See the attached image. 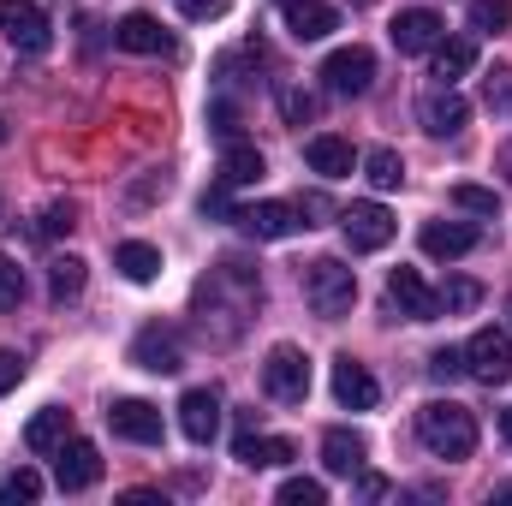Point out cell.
<instances>
[{
	"label": "cell",
	"mask_w": 512,
	"mask_h": 506,
	"mask_svg": "<svg viewBox=\"0 0 512 506\" xmlns=\"http://www.w3.org/2000/svg\"><path fill=\"white\" fill-rule=\"evenodd\" d=\"M417 441L435 453V459H471L477 453V417L453 399H429L417 411Z\"/></svg>",
	"instance_id": "cell-1"
},
{
	"label": "cell",
	"mask_w": 512,
	"mask_h": 506,
	"mask_svg": "<svg viewBox=\"0 0 512 506\" xmlns=\"http://www.w3.org/2000/svg\"><path fill=\"white\" fill-rule=\"evenodd\" d=\"M304 298H310V310H316L322 322H340V316L358 304V274H352L340 256H316V262L304 268Z\"/></svg>",
	"instance_id": "cell-2"
},
{
	"label": "cell",
	"mask_w": 512,
	"mask_h": 506,
	"mask_svg": "<svg viewBox=\"0 0 512 506\" xmlns=\"http://www.w3.org/2000/svg\"><path fill=\"white\" fill-rule=\"evenodd\" d=\"M0 36L18 48V54H48L54 48V24L36 0H0Z\"/></svg>",
	"instance_id": "cell-3"
},
{
	"label": "cell",
	"mask_w": 512,
	"mask_h": 506,
	"mask_svg": "<svg viewBox=\"0 0 512 506\" xmlns=\"http://www.w3.org/2000/svg\"><path fill=\"white\" fill-rule=\"evenodd\" d=\"M465 370L483 381V387H507L512 381V334L477 328V334L465 340Z\"/></svg>",
	"instance_id": "cell-4"
},
{
	"label": "cell",
	"mask_w": 512,
	"mask_h": 506,
	"mask_svg": "<svg viewBox=\"0 0 512 506\" xmlns=\"http://www.w3.org/2000/svg\"><path fill=\"white\" fill-rule=\"evenodd\" d=\"M262 387H268V399H280V405H304V399H310V358H304L298 346H274L268 364H262Z\"/></svg>",
	"instance_id": "cell-5"
},
{
	"label": "cell",
	"mask_w": 512,
	"mask_h": 506,
	"mask_svg": "<svg viewBox=\"0 0 512 506\" xmlns=\"http://www.w3.org/2000/svg\"><path fill=\"white\" fill-rule=\"evenodd\" d=\"M322 84H328L334 96H364V90L376 84V54H370V48H334V54L322 60Z\"/></svg>",
	"instance_id": "cell-6"
},
{
	"label": "cell",
	"mask_w": 512,
	"mask_h": 506,
	"mask_svg": "<svg viewBox=\"0 0 512 506\" xmlns=\"http://www.w3.org/2000/svg\"><path fill=\"white\" fill-rule=\"evenodd\" d=\"M340 233H346L352 251H387L393 233H399V221L387 215L382 203H352V209L340 215Z\"/></svg>",
	"instance_id": "cell-7"
},
{
	"label": "cell",
	"mask_w": 512,
	"mask_h": 506,
	"mask_svg": "<svg viewBox=\"0 0 512 506\" xmlns=\"http://www.w3.org/2000/svg\"><path fill=\"white\" fill-rule=\"evenodd\" d=\"M387 304L405 316V322H435L441 316V298L429 292V280L417 268H393L387 274Z\"/></svg>",
	"instance_id": "cell-8"
},
{
	"label": "cell",
	"mask_w": 512,
	"mask_h": 506,
	"mask_svg": "<svg viewBox=\"0 0 512 506\" xmlns=\"http://www.w3.org/2000/svg\"><path fill=\"white\" fill-rule=\"evenodd\" d=\"M131 364H137V370H149V376H179V370H185L179 334H173V328H161V322H149V328L131 340Z\"/></svg>",
	"instance_id": "cell-9"
},
{
	"label": "cell",
	"mask_w": 512,
	"mask_h": 506,
	"mask_svg": "<svg viewBox=\"0 0 512 506\" xmlns=\"http://www.w3.org/2000/svg\"><path fill=\"white\" fill-rule=\"evenodd\" d=\"M54 483H60L66 495H84V489H96V483H102V453H96L90 441L66 435V447L54 453Z\"/></svg>",
	"instance_id": "cell-10"
},
{
	"label": "cell",
	"mask_w": 512,
	"mask_h": 506,
	"mask_svg": "<svg viewBox=\"0 0 512 506\" xmlns=\"http://www.w3.org/2000/svg\"><path fill=\"white\" fill-rule=\"evenodd\" d=\"M417 120L429 137H459V131L471 126V102L453 90V84H441V90H429L423 102H417Z\"/></svg>",
	"instance_id": "cell-11"
},
{
	"label": "cell",
	"mask_w": 512,
	"mask_h": 506,
	"mask_svg": "<svg viewBox=\"0 0 512 506\" xmlns=\"http://www.w3.org/2000/svg\"><path fill=\"white\" fill-rule=\"evenodd\" d=\"M108 429L120 441H137V447H161V411L149 399H114L108 405Z\"/></svg>",
	"instance_id": "cell-12"
},
{
	"label": "cell",
	"mask_w": 512,
	"mask_h": 506,
	"mask_svg": "<svg viewBox=\"0 0 512 506\" xmlns=\"http://www.w3.org/2000/svg\"><path fill=\"white\" fill-rule=\"evenodd\" d=\"M179 429H185V441L209 447V441L221 435V393H215V387H191V393L179 399Z\"/></svg>",
	"instance_id": "cell-13"
},
{
	"label": "cell",
	"mask_w": 512,
	"mask_h": 506,
	"mask_svg": "<svg viewBox=\"0 0 512 506\" xmlns=\"http://www.w3.org/2000/svg\"><path fill=\"white\" fill-rule=\"evenodd\" d=\"M233 221H239V233H251V239H292V233L304 227L298 203H251V209H233Z\"/></svg>",
	"instance_id": "cell-14"
},
{
	"label": "cell",
	"mask_w": 512,
	"mask_h": 506,
	"mask_svg": "<svg viewBox=\"0 0 512 506\" xmlns=\"http://www.w3.org/2000/svg\"><path fill=\"white\" fill-rule=\"evenodd\" d=\"M334 399L346 411H376L382 405V387H376V376L358 358H334Z\"/></svg>",
	"instance_id": "cell-15"
},
{
	"label": "cell",
	"mask_w": 512,
	"mask_h": 506,
	"mask_svg": "<svg viewBox=\"0 0 512 506\" xmlns=\"http://www.w3.org/2000/svg\"><path fill=\"white\" fill-rule=\"evenodd\" d=\"M441 12H429V6H411V12H399L393 18V48L399 54H429L435 42H441Z\"/></svg>",
	"instance_id": "cell-16"
},
{
	"label": "cell",
	"mask_w": 512,
	"mask_h": 506,
	"mask_svg": "<svg viewBox=\"0 0 512 506\" xmlns=\"http://www.w3.org/2000/svg\"><path fill=\"white\" fill-rule=\"evenodd\" d=\"M286 30H292V42H322L340 30V12L328 0H286Z\"/></svg>",
	"instance_id": "cell-17"
},
{
	"label": "cell",
	"mask_w": 512,
	"mask_h": 506,
	"mask_svg": "<svg viewBox=\"0 0 512 506\" xmlns=\"http://www.w3.org/2000/svg\"><path fill=\"white\" fill-rule=\"evenodd\" d=\"M417 245H423V256H435V262H453V256L477 251V227L471 221H429L417 233Z\"/></svg>",
	"instance_id": "cell-18"
},
{
	"label": "cell",
	"mask_w": 512,
	"mask_h": 506,
	"mask_svg": "<svg viewBox=\"0 0 512 506\" xmlns=\"http://www.w3.org/2000/svg\"><path fill=\"white\" fill-rule=\"evenodd\" d=\"M233 459H239V465H251V471H274V465L298 459V447H292V441H280V435H256L251 423H239V447H233Z\"/></svg>",
	"instance_id": "cell-19"
},
{
	"label": "cell",
	"mask_w": 512,
	"mask_h": 506,
	"mask_svg": "<svg viewBox=\"0 0 512 506\" xmlns=\"http://www.w3.org/2000/svg\"><path fill=\"white\" fill-rule=\"evenodd\" d=\"M304 161H310V173H322V179H346V173L358 167L352 143H346V137H334V131L310 137V143H304Z\"/></svg>",
	"instance_id": "cell-20"
},
{
	"label": "cell",
	"mask_w": 512,
	"mask_h": 506,
	"mask_svg": "<svg viewBox=\"0 0 512 506\" xmlns=\"http://www.w3.org/2000/svg\"><path fill=\"white\" fill-rule=\"evenodd\" d=\"M114 42H120L126 54H173V36H167L149 12H131V18H120V24H114Z\"/></svg>",
	"instance_id": "cell-21"
},
{
	"label": "cell",
	"mask_w": 512,
	"mask_h": 506,
	"mask_svg": "<svg viewBox=\"0 0 512 506\" xmlns=\"http://www.w3.org/2000/svg\"><path fill=\"white\" fill-rule=\"evenodd\" d=\"M322 465L334 477H358L364 471V435L358 429H328L322 435Z\"/></svg>",
	"instance_id": "cell-22"
},
{
	"label": "cell",
	"mask_w": 512,
	"mask_h": 506,
	"mask_svg": "<svg viewBox=\"0 0 512 506\" xmlns=\"http://www.w3.org/2000/svg\"><path fill=\"white\" fill-rule=\"evenodd\" d=\"M66 435H72V411L48 405V411H36V417H30L24 447H30V453H60V447H66Z\"/></svg>",
	"instance_id": "cell-23"
},
{
	"label": "cell",
	"mask_w": 512,
	"mask_h": 506,
	"mask_svg": "<svg viewBox=\"0 0 512 506\" xmlns=\"http://www.w3.org/2000/svg\"><path fill=\"white\" fill-rule=\"evenodd\" d=\"M262 173H268V161H262L256 143H227V149H221V167H215L221 185H256Z\"/></svg>",
	"instance_id": "cell-24"
},
{
	"label": "cell",
	"mask_w": 512,
	"mask_h": 506,
	"mask_svg": "<svg viewBox=\"0 0 512 506\" xmlns=\"http://www.w3.org/2000/svg\"><path fill=\"white\" fill-rule=\"evenodd\" d=\"M429 54H435V78H441V84H459V78L477 66V42H471V36H441Z\"/></svg>",
	"instance_id": "cell-25"
},
{
	"label": "cell",
	"mask_w": 512,
	"mask_h": 506,
	"mask_svg": "<svg viewBox=\"0 0 512 506\" xmlns=\"http://www.w3.org/2000/svg\"><path fill=\"white\" fill-rule=\"evenodd\" d=\"M114 268L126 274L131 286H149V280L161 274V251H155V245H143V239H131V245L114 251Z\"/></svg>",
	"instance_id": "cell-26"
},
{
	"label": "cell",
	"mask_w": 512,
	"mask_h": 506,
	"mask_svg": "<svg viewBox=\"0 0 512 506\" xmlns=\"http://www.w3.org/2000/svg\"><path fill=\"white\" fill-rule=\"evenodd\" d=\"M84 280H90L84 256H54V262H48V298H54V304L78 298V292H84Z\"/></svg>",
	"instance_id": "cell-27"
},
{
	"label": "cell",
	"mask_w": 512,
	"mask_h": 506,
	"mask_svg": "<svg viewBox=\"0 0 512 506\" xmlns=\"http://www.w3.org/2000/svg\"><path fill=\"white\" fill-rule=\"evenodd\" d=\"M364 179H370L376 191H399V185H405V161H399V149H370V155H364Z\"/></svg>",
	"instance_id": "cell-28"
},
{
	"label": "cell",
	"mask_w": 512,
	"mask_h": 506,
	"mask_svg": "<svg viewBox=\"0 0 512 506\" xmlns=\"http://www.w3.org/2000/svg\"><path fill=\"white\" fill-rule=\"evenodd\" d=\"M36 495H42V477H36L30 465H18V471H6V477H0V501H6V506H30Z\"/></svg>",
	"instance_id": "cell-29"
},
{
	"label": "cell",
	"mask_w": 512,
	"mask_h": 506,
	"mask_svg": "<svg viewBox=\"0 0 512 506\" xmlns=\"http://www.w3.org/2000/svg\"><path fill=\"white\" fill-rule=\"evenodd\" d=\"M435 298H441V310H447V316H465V310H477V304H483V286L459 274V280H447Z\"/></svg>",
	"instance_id": "cell-30"
},
{
	"label": "cell",
	"mask_w": 512,
	"mask_h": 506,
	"mask_svg": "<svg viewBox=\"0 0 512 506\" xmlns=\"http://www.w3.org/2000/svg\"><path fill=\"white\" fill-rule=\"evenodd\" d=\"M507 24H512V0H471V30L495 36V30H507Z\"/></svg>",
	"instance_id": "cell-31"
},
{
	"label": "cell",
	"mask_w": 512,
	"mask_h": 506,
	"mask_svg": "<svg viewBox=\"0 0 512 506\" xmlns=\"http://www.w3.org/2000/svg\"><path fill=\"white\" fill-rule=\"evenodd\" d=\"M453 209H465V215H501V197L489 185H453Z\"/></svg>",
	"instance_id": "cell-32"
},
{
	"label": "cell",
	"mask_w": 512,
	"mask_h": 506,
	"mask_svg": "<svg viewBox=\"0 0 512 506\" xmlns=\"http://www.w3.org/2000/svg\"><path fill=\"white\" fill-rule=\"evenodd\" d=\"M322 501H328V489L316 477H286L280 483V506H322Z\"/></svg>",
	"instance_id": "cell-33"
},
{
	"label": "cell",
	"mask_w": 512,
	"mask_h": 506,
	"mask_svg": "<svg viewBox=\"0 0 512 506\" xmlns=\"http://www.w3.org/2000/svg\"><path fill=\"white\" fill-rule=\"evenodd\" d=\"M483 102H489V114H512V66H495L483 78Z\"/></svg>",
	"instance_id": "cell-34"
},
{
	"label": "cell",
	"mask_w": 512,
	"mask_h": 506,
	"mask_svg": "<svg viewBox=\"0 0 512 506\" xmlns=\"http://www.w3.org/2000/svg\"><path fill=\"white\" fill-rule=\"evenodd\" d=\"M24 292H30V286H24V268H18L12 256H0V310H18Z\"/></svg>",
	"instance_id": "cell-35"
},
{
	"label": "cell",
	"mask_w": 512,
	"mask_h": 506,
	"mask_svg": "<svg viewBox=\"0 0 512 506\" xmlns=\"http://www.w3.org/2000/svg\"><path fill=\"white\" fill-rule=\"evenodd\" d=\"M72 227H78V209H72V203H48L42 221H36L42 239H60V233H72Z\"/></svg>",
	"instance_id": "cell-36"
},
{
	"label": "cell",
	"mask_w": 512,
	"mask_h": 506,
	"mask_svg": "<svg viewBox=\"0 0 512 506\" xmlns=\"http://www.w3.org/2000/svg\"><path fill=\"white\" fill-rule=\"evenodd\" d=\"M280 114H286V126H310L316 120V96L310 90H286L280 96Z\"/></svg>",
	"instance_id": "cell-37"
},
{
	"label": "cell",
	"mask_w": 512,
	"mask_h": 506,
	"mask_svg": "<svg viewBox=\"0 0 512 506\" xmlns=\"http://www.w3.org/2000/svg\"><path fill=\"white\" fill-rule=\"evenodd\" d=\"M459 370H465V352H453V346H441V352L429 358V376L435 381H453Z\"/></svg>",
	"instance_id": "cell-38"
},
{
	"label": "cell",
	"mask_w": 512,
	"mask_h": 506,
	"mask_svg": "<svg viewBox=\"0 0 512 506\" xmlns=\"http://www.w3.org/2000/svg\"><path fill=\"white\" fill-rule=\"evenodd\" d=\"M209 126L221 131L227 143H239V108H233V102H215V108H209Z\"/></svg>",
	"instance_id": "cell-39"
},
{
	"label": "cell",
	"mask_w": 512,
	"mask_h": 506,
	"mask_svg": "<svg viewBox=\"0 0 512 506\" xmlns=\"http://www.w3.org/2000/svg\"><path fill=\"white\" fill-rule=\"evenodd\" d=\"M393 495V483L376 477V471H358V501H387Z\"/></svg>",
	"instance_id": "cell-40"
},
{
	"label": "cell",
	"mask_w": 512,
	"mask_h": 506,
	"mask_svg": "<svg viewBox=\"0 0 512 506\" xmlns=\"http://www.w3.org/2000/svg\"><path fill=\"white\" fill-rule=\"evenodd\" d=\"M18 381H24V358L18 352H0V393H12Z\"/></svg>",
	"instance_id": "cell-41"
},
{
	"label": "cell",
	"mask_w": 512,
	"mask_h": 506,
	"mask_svg": "<svg viewBox=\"0 0 512 506\" xmlns=\"http://www.w3.org/2000/svg\"><path fill=\"white\" fill-rule=\"evenodd\" d=\"M227 6H233V0H179V12H185V18H221Z\"/></svg>",
	"instance_id": "cell-42"
},
{
	"label": "cell",
	"mask_w": 512,
	"mask_h": 506,
	"mask_svg": "<svg viewBox=\"0 0 512 506\" xmlns=\"http://www.w3.org/2000/svg\"><path fill=\"white\" fill-rule=\"evenodd\" d=\"M501 435H507V441H512V405H507V411H501Z\"/></svg>",
	"instance_id": "cell-43"
},
{
	"label": "cell",
	"mask_w": 512,
	"mask_h": 506,
	"mask_svg": "<svg viewBox=\"0 0 512 506\" xmlns=\"http://www.w3.org/2000/svg\"><path fill=\"white\" fill-rule=\"evenodd\" d=\"M495 501H512V483H501V489H495Z\"/></svg>",
	"instance_id": "cell-44"
},
{
	"label": "cell",
	"mask_w": 512,
	"mask_h": 506,
	"mask_svg": "<svg viewBox=\"0 0 512 506\" xmlns=\"http://www.w3.org/2000/svg\"><path fill=\"white\" fill-rule=\"evenodd\" d=\"M352 6H376V0H352Z\"/></svg>",
	"instance_id": "cell-45"
},
{
	"label": "cell",
	"mask_w": 512,
	"mask_h": 506,
	"mask_svg": "<svg viewBox=\"0 0 512 506\" xmlns=\"http://www.w3.org/2000/svg\"><path fill=\"white\" fill-rule=\"evenodd\" d=\"M0 143H6V126H0Z\"/></svg>",
	"instance_id": "cell-46"
},
{
	"label": "cell",
	"mask_w": 512,
	"mask_h": 506,
	"mask_svg": "<svg viewBox=\"0 0 512 506\" xmlns=\"http://www.w3.org/2000/svg\"><path fill=\"white\" fill-rule=\"evenodd\" d=\"M507 316H512V304H507Z\"/></svg>",
	"instance_id": "cell-47"
}]
</instances>
